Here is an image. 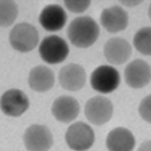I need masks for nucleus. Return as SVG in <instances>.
<instances>
[{"label":"nucleus","instance_id":"obj_1","mask_svg":"<svg viewBox=\"0 0 151 151\" xmlns=\"http://www.w3.org/2000/svg\"><path fill=\"white\" fill-rule=\"evenodd\" d=\"M99 36V27L93 17L88 16L73 19L68 28V37L73 46L86 48L93 46Z\"/></svg>","mask_w":151,"mask_h":151},{"label":"nucleus","instance_id":"obj_2","mask_svg":"<svg viewBox=\"0 0 151 151\" xmlns=\"http://www.w3.org/2000/svg\"><path fill=\"white\" fill-rule=\"evenodd\" d=\"M9 41L17 51L26 53L33 50L39 42V33L35 26L28 23L15 25L10 32Z\"/></svg>","mask_w":151,"mask_h":151},{"label":"nucleus","instance_id":"obj_3","mask_svg":"<svg viewBox=\"0 0 151 151\" xmlns=\"http://www.w3.org/2000/svg\"><path fill=\"white\" fill-rule=\"evenodd\" d=\"M69 52V47L67 42L58 35L47 36L39 46L40 57L50 65L63 62L68 58Z\"/></svg>","mask_w":151,"mask_h":151},{"label":"nucleus","instance_id":"obj_4","mask_svg":"<svg viewBox=\"0 0 151 151\" xmlns=\"http://www.w3.org/2000/svg\"><path fill=\"white\" fill-rule=\"evenodd\" d=\"M121 81L118 71L109 65H101L91 74L90 83L93 90L103 94L114 92Z\"/></svg>","mask_w":151,"mask_h":151},{"label":"nucleus","instance_id":"obj_5","mask_svg":"<svg viewBox=\"0 0 151 151\" xmlns=\"http://www.w3.org/2000/svg\"><path fill=\"white\" fill-rule=\"evenodd\" d=\"M65 139L71 150L86 151L93 145L95 135L93 129L88 124L83 122H77L68 127Z\"/></svg>","mask_w":151,"mask_h":151},{"label":"nucleus","instance_id":"obj_6","mask_svg":"<svg viewBox=\"0 0 151 151\" xmlns=\"http://www.w3.org/2000/svg\"><path fill=\"white\" fill-rule=\"evenodd\" d=\"M113 105L110 99L103 96L91 98L85 106V115L94 125H103L111 118Z\"/></svg>","mask_w":151,"mask_h":151},{"label":"nucleus","instance_id":"obj_7","mask_svg":"<svg viewBox=\"0 0 151 151\" xmlns=\"http://www.w3.org/2000/svg\"><path fill=\"white\" fill-rule=\"evenodd\" d=\"M23 142L29 151H48L54 143V138L47 126L33 124L24 132Z\"/></svg>","mask_w":151,"mask_h":151},{"label":"nucleus","instance_id":"obj_8","mask_svg":"<svg viewBox=\"0 0 151 151\" xmlns=\"http://www.w3.org/2000/svg\"><path fill=\"white\" fill-rule=\"evenodd\" d=\"M124 80L129 86L134 89L146 86L151 81L150 66L142 59L134 60L124 69Z\"/></svg>","mask_w":151,"mask_h":151},{"label":"nucleus","instance_id":"obj_9","mask_svg":"<svg viewBox=\"0 0 151 151\" xmlns=\"http://www.w3.org/2000/svg\"><path fill=\"white\" fill-rule=\"evenodd\" d=\"M29 107V100L25 93L18 89H10L1 97V110L9 116L23 115Z\"/></svg>","mask_w":151,"mask_h":151},{"label":"nucleus","instance_id":"obj_10","mask_svg":"<svg viewBox=\"0 0 151 151\" xmlns=\"http://www.w3.org/2000/svg\"><path fill=\"white\" fill-rule=\"evenodd\" d=\"M86 81V73L84 68L75 63L63 67L59 73V82L65 90L75 92L81 90Z\"/></svg>","mask_w":151,"mask_h":151},{"label":"nucleus","instance_id":"obj_11","mask_svg":"<svg viewBox=\"0 0 151 151\" xmlns=\"http://www.w3.org/2000/svg\"><path fill=\"white\" fill-rule=\"evenodd\" d=\"M132 47L128 41L122 37L109 39L104 46V55L108 62L113 65H122L131 56Z\"/></svg>","mask_w":151,"mask_h":151},{"label":"nucleus","instance_id":"obj_12","mask_svg":"<svg viewBox=\"0 0 151 151\" xmlns=\"http://www.w3.org/2000/svg\"><path fill=\"white\" fill-rule=\"evenodd\" d=\"M100 23L109 33L123 31L128 26V13L122 7L113 5L102 11L100 15Z\"/></svg>","mask_w":151,"mask_h":151},{"label":"nucleus","instance_id":"obj_13","mask_svg":"<svg viewBox=\"0 0 151 151\" xmlns=\"http://www.w3.org/2000/svg\"><path fill=\"white\" fill-rule=\"evenodd\" d=\"M67 19V13L59 4L46 5L39 16V23L41 26L49 32L60 30L65 26Z\"/></svg>","mask_w":151,"mask_h":151},{"label":"nucleus","instance_id":"obj_14","mask_svg":"<svg viewBox=\"0 0 151 151\" xmlns=\"http://www.w3.org/2000/svg\"><path fill=\"white\" fill-rule=\"evenodd\" d=\"M52 114L59 122L68 124L73 121L80 113V104L73 97L63 95L58 97L52 105Z\"/></svg>","mask_w":151,"mask_h":151},{"label":"nucleus","instance_id":"obj_15","mask_svg":"<svg viewBox=\"0 0 151 151\" xmlns=\"http://www.w3.org/2000/svg\"><path fill=\"white\" fill-rule=\"evenodd\" d=\"M135 144L134 135L128 129L117 127L107 135L106 147L109 151H132Z\"/></svg>","mask_w":151,"mask_h":151},{"label":"nucleus","instance_id":"obj_16","mask_svg":"<svg viewBox=\"0 0 151 151\" xmlns=\"http://www.w3.org/2000/svg\"><path fill=\"white\" fill-rule=\"evenodd\" d=\"M29 86L37 93L49 91L55 85V74L46 66L39 65L30 70L29 74Z\"/></svg>","mask_w":151,"mask_h":151},{"label":"nucleus","instance_id":"obj_17","mask_svg":"<svg viewBox=\"0 0 151 151\" xmlns=\"http://www.w3.org/2000/svg\"><path fill=\"white\" fill-rule=\"evenodd\" d=\"M133 44L143 55H151V27H143L135 34Z\"/></svg>","mask_w":151,"mask_h":151},{"label":"nucleus","instance_id":"obj_18","mask_svg":"<svg viewBox=\"0 0 151 151\" xmlns=\"http://www.w3.org/2000/svg\"><path fill=\"white\" fill-rule=\"evenodd\" d=\"M18 15L16 2L11 0L0 1V23L2 27H9L14 23Z\"/></svg>","mask_w":151,"mask_h":151},{"label":"nucleus","instance_id":"obj_19","mask_svg":"<svg viewBox=\"0 0 151 151\" xmlns=\"http://www.w3.org/2000/svg\"><path fill=\"white\" fill-rule=\"evenodd\" d=\"M66 8L73 13H82L86 12L91 5L89 0H68L64 1Z\"/></svg>","mask_w":151,"mask_h":151},{"label":"nucleus","instance_id":"obj_20","mask_svg":"<svg viewBox=\"0 0 151 151\" xmlns=\"http://www.w3.org/2000/svg\"><path fill=\"white\" fill-rule=\"evenodd\" d=\"M138 112L142 119L151 124V94L145 97L140 103Z\"/></svg>","mask_w":151,"mask_h":151},{"label":"nucleus","instance_id":"obj_21","mask_svg":"<svg viewBox=\"0 0 151 151\" xmlns=\"http://www.w3.org/2000/svg\"><path fill=\"white\" fill-rule=\"evenodd\" d=\"M137 151H151V140H148L143 142L140 145Z\"/></svg>","mask_w":151,"mask_h":151},{"label":"nucleus","instance_id":"obj_22","mask_svg":"<svg viewBox=\"0 0 151 151\" xmlns=\"http://www.w3.org/2000/svg\"><path fill=\"white\" fill-rule=\"evenodd\" d=\"M121 3H123L124 4H125V5H127L128 7H133V6H137V4H141V2H137V1H126V2H121Z\"/></svg>","mask_w":151,"mask_h":151},{"label":"nucleus","instance_id":"obj_23","mask_svg":"<svg viewBox=\"0 0 151 151\" xmlns=\"http://www.w3.org/2000/svg\"><path fill=\"white\" fill-rule=\"evenodd\" d=\"M148 15H149V17H150V19L151 20V3L150 4V7H149V11H148Z\"/></svg>","mask_w":151,"mask_h":151}]
</instances>
